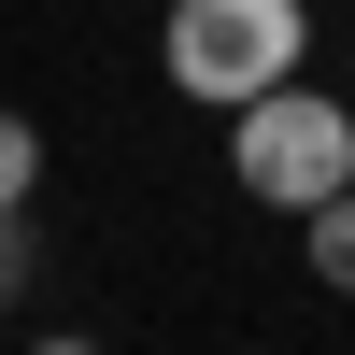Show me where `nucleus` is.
<instances>
[{
	"instance_id": "1",
	"label": "nucleus",
	"mask_w": 355,
	"mask_h": 355,
	"mask_svg": "<svg viewBox=\"0 0 355 355\" xmlns=\"http://www.w3.org/2000/svg\"><path fill=\"white\" fill-rule=\"evenodd\" d=\"M227 185L256 199V214H313V199L355 185V100H327L313 71L256 85L242 114H227Z\"/></svg>"
},
{
	"instance_id": "2",
	"label": "nucleus",
	"mask_w": 355,
	"mask_h": 355,
	"mask_svg": "<svg viewBox=\"0 0 355 355\" xmlns=\"http://www.w3.org/2000/svg\"><path fill=\"white\" fill-rule=\"evenodd\" d=\"M157 57H171L185 100L242 114L256 85H284L313 57V0H171V15H157Z\"/></svg>"
},
{
	"instance_id": "3",
	"label": "nucleus",
	"mask_w": 355,
	"mask_h": 355,
	"mask_svg": "<svg viewBox=\"0 0 355 355\" xmlns=\"http://www.w3.org/2000/svg\"><path fill=\"white\" fill-rule=\"evenodd\" d=\"M299 227H313V284H341V299H355V185H341V199H313Z\"/></svg>"
},
{
	"instance_id": "4",
	"label": "nucleus",
	"mask_w": 355,
	"mask_h": 355,
	"mask_svg": "<svg viewBox=\"0 0 355 355\" xmlns=\"http://www.w3.org/2000/svg\"><path fill=\"white\" fill-rule=\"evenodd\" d=\"M28 199H43V128L0 114V214H28Z\"/></svg>"
},
{
	"instance_id": "5",
	"label": "nucleus",
	"mask_w": 355,
	"mask_h": 355,
	"mask_svg": "<svg viewBox=\"0 0 355 355\" xmlns=\"http://www.w3.org/2000/svg\"><path fill=\"white\" fill-rule=\"evenodd\" d=\"M28 284V214H0V299Z\"/></svg>"
}]
</instances>
